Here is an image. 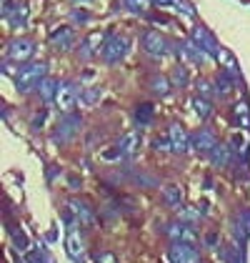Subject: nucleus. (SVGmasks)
Listing matches in <instances>:
<instances>
[{
	"label": "nucleus",
	"mask_w": 250,
	"mask_h": 263,
	"mask_svg": "<svg viewBox=\"0 0 250 263\" xmlns=\"http://www.w3.org/2000/svg\"><path fill=\"white\" fill-rule=\"evenodd\" d=\"M173 81H175V85H185L187 83V70L183 68V65L175 68V78H173Z\"/></svg>",
	"instance_id": "bb28decb"
},
{
	"label": "nucleus",
	"mask_w": 250,
	"mask_h": 263,
	"mask_svg": "<svg viewBox=\"0 0 250 263\" xmlns=\"http://www.w3.org/2000/svg\"><path fill=\"white\" fill-rule=\"evenodd\" d=\"M68 208H70V211H73V213H75L83 223H93V218H95V216H93V211H90V205L83 203V201H70L68 203Z\"/></svg>",
	"instance_id": "4468645a"
},
{
	"label": "nucleus",
	"mask_w": 250,
	"mask_h": 263,
	"mask_svg": "<svg viewBox=\"0 0 250 263\" xmlns=\"http://www.w3.org/2000/svg\"><path fill=\"white\" fill-rule=\"evenodd\" d=\"M170 238H173V241H185V243H190L193 238H195V233H193L190 228H185L183 223H175V226L170 228Z\"/></svg>",
	"instance_id": "f3484780"
},
{
	"label": "nucleus",
	"mask_w": 250,
	"mask_h": 263,
	"mask_svg": "<svg viewBox=\"0 0 250 263\" xmlns=\"http://www.w3.org/2000/svg\"><path fill=\"white\" fill-rule=\"evenodd\" d=\"M68 256H70L73 261L83 263V241H80V233H78L75 228L68 233Z\"/></svg>",
	"instance_id": "9b49d317"
},
{
	"label": "nucleus",
	"mask_w": 250,
	"mask_h": 263,
	"mask_svg": "<svg viewBox=\"0 0 250 263\" xmlns=\"http://www.w3.org/2000/svg\"><path fill=\"white\" fill-rule=\"evenodd\" d=\"M198 218H200V213L193 211V208H183L180 211V221H198Z\"/></svg>",
	"instance_id": "cd10ccee"
},
{
	"label": "nucleus",
	"mask_w": 250,
	"mask_h": 263,
	"mask_svg": "<svg viewBox=\"0 0 250 263\" xmlns=\"http://www.w3.org/2000/svg\"><path fill=\"white\" fill-rule=\"evenodd\" d=\"M78 96H80V88H78L75 83H62L58 96H55V105H58L60 110H70V108L75 105V101H78Z\"/></svg>",
	"instance_id": "39448f33"
},
{
	"label": "nucleus",
	"mask_w": 250,
	"mask_h": 263,
	"mask_svg": "<svg viewBox=\"0 0 250 263\" xmlns=\"http://www.w3.org/2000/svg\"><path fill=\"white\" fill-rule=\"evenodd\" d=\"M150 118H153V105H150V103H143V105L135 108V121L140 123V125L150 123Z\"/></svg>",
	"instance_id": "6ab92c4d"
},
{
	"label": "nucleus",
	"mask_w": 250,
	"mask_h": 263,
	"mask_svg": "<svg viewBox=\"0 0 250 263\" xmlns=\"http://www.w3.org/2000/svg\"><path fill=\"white\" fill-rule=\"evenodd\" d=\"M228 156H230V151L225 145H215V148H213V163H215V165H225V163H228Z\"/></svg>",
	"instance_id": "aec40b11"
},
{
	"label": "nucleus",
	"mask_w": 250,
	"mask_h": 263,
	"mask_svg": "<svg viewBox=\"0 0 250 263\" xmlns=\"http://www.w3.org/2000/svg\"><path fill=\"white\" fill-rule=\"evenodd\" d=\"M38 90H40L43 101H55V96H58V83L53 81V78H43V83L38 85Z\"/></svg>",
	"instance_id": "dca6fc26"
},
{
	"label": "nucleus",
	"mask_w": 250,
	"mask_h": 263,
	"mask_svg": "<svg viewBox=\"0 0 250 263\" xmlns=\"http://www.w3.org/2000/svg\"><path fill=\"white\" fill-rule=\"evenodd\" d=\"M168 145H170V151H175V153H187V148H190L187 133L178 123H173V125L168 128Z\"/></svg>",
	"instance_id": "423d86ee"
},
{
	"label": "nucleus",
	"mask_w": 250,
	"mask_h": 263,
	"mask_svg": "<svg viewBox=\"0 0 250 263\" xmlns=\"http://www.w3.org/2000/svg\"><path fill=\"white\" fill-rule=\"evenodd\" d=\"M98 263H115V256H110V253H100V256H98Z\"/></svg>",
	"instance_id": "7c9ffc66"
},
{
	"label": "nucleus",
	"mask_w": 250,
	"mask_h": 263,
	"mask_svg": "<svg viewBox=\"0 0 250 263\" xmlns=\"http://www.w3.org/2000/svg\"><path fill=\"white\" fill-rule=\"evenodd\" d=\"M193 41L198 43V45H200V48H203L208 55H218V53H220V48L215 45L213 35H210L205 28H195V30H193Z\"/></svg>",
	"instance_id": "9d476101"
},
{
	"label": "nucleus",
	"mask_w": 250,
	"mask_h": 263,
	"mask_svg": "<svg viewBox=\"0 0 250 263\" xmlns=\"http://www.w3.org/2000/svg\"><path fill=\"white\" fill-rule=\"evenodd\" d=\"M33 50H35V43L18 38V41H13L10 45H8V58H10V61H15V63L28 61V58L33 55Z\"/></svg>",
	"instance_id": "0eeeda50"
},
{
	"label": "nucleus",
	"mask_w": 250,
	"mask_h": 263,
	"mask_svg": "<svg viewBox=\"0 0 250 263\" xmlns=\"http://www.w3.org/2000/svg\"><path fill=\"white\" fill-rule=\"evenodd\" d=\"M138 143H140V133L133 130V133H128V136H123V138L118 141V151H120L123 156H133L135 148H138Z\"/></svg>",
	"instance_id": "f8f14e48"
},
{
	"label": "nucleus",
	"mask_w": 250,
	"mask_h": 263,
	"mask_svg": "<svg viewBox=\"0 0 250 263\" xmlns=\"http://www.w3.org/2000/svg\"><path fill=\"white\" fill-rule=\"evenodd\" d=\"M25 15H28V10H25V8H18V13H13V10L8 13V18H10L13 25H23V23H25Z\"/></svg>",
	"instance_id": "5701e85b"
},
{
	"label": "nucleus",
	"mask_w": 250,
	"mask_h": 263,
	"mask_svg": "<svg viewBox=\"0 0 250 263\" xmlns=\"http://www.w3.org/2000/svg\"><path fill=\"white\" fill-rule=\"evenodd\" d=\"M153 88H155V93H160V96H165L168 93V81L163 76H158L155 81H153Z\"/></svg>",
	"instance_id": "a878e982"
},
{
	"label": "nucleus",
	"mask_w": 250,
	"mask_h": 263,
	"mask_svg": "<svg viewBox=\"0 0 250 263\" xmlns=\"http://www.w3.org/2000/svg\"><path fill=\"white\" fill-rule=\"evenodd\" d=\"M193 145H195V151H213L215 148V136L210 130H200V133H195Z\"/></svg>",
	"instance_id": "ddd939ff"
},
{
	"label": "nucleus",
	"mask_w": 250,
	"mask_h": 263,
	"mask_svg": "<svg viewBox=\"0 0 250 263\" xmlns=\"http://www.w3.org/2000/svg\"><path fill=\"white\" fill-rule=\"evenodd\" d=\"M50 41L55 43L58 48H62V50H70V45H73V30L70 28H60V30H55L50 35Z\"/></svg>",
	"instance_id": "2eb2a0df"
},
{
	"label": "nucleus",
	"mask_w": 250,
	"mask_h": 263,
	"mask_svg": "<svg viewBox=\"0 0 250 263\" xmlns=\"http://www.w3.org/2000/svg\"><path fill=\"white\" fill-rule=\"evenodd\" d=\"M165 201L170 203V205L180 203V191H178V188H165Z\"/></svg>",
	"instance_id": "393cba45"
},
{
	"label": "nucleus",
	"mask_w": 250,
	"mask_h": 263,
	"mask_svg": "<svg viewBox=\"0 0 250 263\" xmlns=\"http://www.w3.org/2000/svg\"><path fill=\"white\" fill-rule=\"evenodd\" d=\"M155 5H170V8H178L183 15H193L195 8L187 3V0H155Z\"/></svg>",
	"instance_id": "a211bd4d"
},
{
	"label": "nucleus",
	"mask_w": 250,
	"mask_h": 263,
	"mask_svg": "<svg viewBox=\"0 0 250 263\" xmlns=\"http://www.w3.org/2000/svg\"><path fill=\"white\" fill-rule=\"evenodd\" d=\"M125 5H128L133 13H143L148 8V0H125Z\"/></svg>",
	"instance_id": "b1692460"
},
{
	"label": "nucleus",
	"mask_w": 250,
	"mask_h": 263,
	"mask_svg": "<svg viewBox=\"0 0 250 263\" xmlns=\"http://www.w3.org/2000/svg\"><path fill=\"white\" fill-rule=\"evenodd\" d=\"M78 128H80V116H68V118H65L58 128H55V133H53V138H50V141H53V143L70 141V138L78 133Z\"/></svg>",
	"instance_id": "20e7f679"
},
{
	"label": "nucleus",
	"mask_w": 250,
	"mask_h": 263,
	"mask_svg": "<svg viewBox=\"0 0 250 263\" xmlns=\"http://www.w3.org/2000/svg\"><path fill=\"white\" fill-rule=\"evenodd\" d=\"M143 48H145L150 55H165L168 53V41L160 35V33H155V30H150V33H145L143 35Z\"/></svg>",
	"instance_id": "6e6552de"
},
{
	"label": "nucleus",
	"mask_w": 250,
	"mask_h": 263,
	"mask_svg": "<svg viewBox=\"0 0 250 263\" xmlns=\"http://www.w3.org/2000/svg\"><path fill=\"white\" fill-rule=\"evenodd\" d=\"M198 88H200L203 96H210V93H213V90H210V83H205V81H198Z\"/></svg>",
	"instance_id": "c756f323"
},
{
	"label": "nucleus",
	"mask_w": 250,
	"mask_h": 263,
	"mask_svg": "<svg viewBox=\"0 0 250 263\" xmlns=\"http://www.w3.org/2000/svg\"><path fill=\"white\" fill-rule=\"evenodd\" d=\"M198 251L185 241H175L168 251V263H198Z\"/></svg>",
	"instance_id": "f03ea898"
},
{
	"label": "nucleus",
	"mask_w": 250,
	"mask_h": 263,
	"mask_svg": "<svg viewBox=\"0 0 250 263\" xmlns=\"http://www.w3.org/2000/svg\"><path fill=\"white\" fill-rule=\"evenodd\" d=\"M193 108H195L198 118H208L210 116V103L203 101V98H193Z\"/></svg>",
	"instance_id": "412c9836"
},
{
	"label": "nucleus",
	"mask_w": 250,
	"mask_h": 263,
	"mask_svg": "<svg viewBox=\"0 0 250 263\" xmlns=\"http://www.w3.org/2000/svg\"><path fill=\"white\" fill-rule=\"evenodd\" d=\"M218 83H220V93H223V96H225V93H230V83L225 81V76H220V78H218Z\"/></svg>",
	"instance_id": "c85d7f7f"
},
{
	"label": "nucleus",
	"mask_w": 250,
	"mask_h": 263,
	"mask_svg": "<svg viewBox=\"0 0 250 263\" xmlns=\"http://www.w3.org/2000/svg\"><path fill=\"white\" fill-rule=\"evenodd\" d=\"M203 53H205V50H203L195 41H187V43H183V45L178 48V55H180L183 61L193 63V65H200V63L205 61V55H203Z\"/></svg>",
	"instance_id": "1a4fd4ad"
},
{
	"label": "nucleus",
	"mask_w": 250,
	"mask_h": 263,
	"mask_svg": "<svg viewBox=\"0 0 250 263\" xmlns=\"http://www.w3.org/2000/svg\"><path fill=\"white\" fill-rule=\"evenodd\" d=\"M98 98H100V90H98V88H88V90H83V103L85 105L98 103Z\"/></svg>",
	"instance_id": "4be33fe9"
},
{
	"label": "nucleus",
	"mask_w": 250,
	"mask_h": 263,
	"mask_svg": "<svg viewBox=\"0 0 250 263\" xmlns=\"http://www.w3.org/2000/svg\"><path fill=\"white\" fill-rule=\"evenodd\" d=\"M128 48H130L128 38H123V35H110L108 43L103 45V58L108 63H118L128 53Z\"/></svg>",
	"instance_id": "7ed1b4c3"
},
{
	"label": "nucleus",
	"mask_w": 250,
	"mask_h": 263,
	"mask_svg": "<svg viewBox=\"0 0 250 263\" xmlns=\"http://www.w3.org/2000/svg\"><path fill=\"white\" fill-rule=\"evenodd\" d=\"M45 63H35V65H25L18 70V76H15V88L20 90V93H30L35 85H40L43 78H45Z\"/></svg>",
	"instance_id": "f257e3e1"
}]
</instances>
